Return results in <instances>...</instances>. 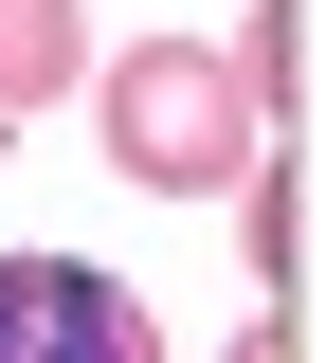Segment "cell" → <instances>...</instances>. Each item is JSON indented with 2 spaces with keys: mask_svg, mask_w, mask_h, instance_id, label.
<instances>
[{
  "mask_svg": "<svg viewBox=\"0 0 326 363\" xmlns=\"http://www.w3.org/2000/svg\"><path fill=\"white\" fill-rule=\"evenodd\" d=\"M91 128H109V164L145 200H235L272 164V91L218 37H127V55H91Z\"/></svg>",
  "mask_w": 326,
  "mask_h": 363,
  "instance_id": "cell-1",
  "label": "cell"
},
{
  "mask_svg": "<svg viewBox=\"0 0 326 363\" xmlns=\"http://www.w3.org/2000/svg\"><path fill=\"white\" fill-rule=\"evenodd\" d=\"M0 363H182V345L145 327L127 272H91V255H0Z\"/></svg>",
  "mask_w": 326,
  "mask_h": 363,
  "instance_id": "cell-2",
  "label": "cell"
},
{
  "mask_svg": "<svg viewBox=\"0 0 326 363\" xmlns=\"http://www.w3.org/2000/svg\"><path fill=\"white\" fill-rule=\"evenodd\" d=\"M54 91H91V18L73 0H0V128H37Z\"/></svg>",
  "mask_w": 326,
  "mask_h": 363,
  "instance_id": "cell-3",
  "label": "cell"
},
{
  "mask_svg": "<svg viewBox=\"0 0 326 363\" xmlns=\"http://www.w3.org/2000/svg\"><path fill=\"white\" fill-rule=\"evenodd\" d=\"M235 236H254V291H290V182H272V164L235 182Z\"/></svg>",
  "mask_w": 326,
  "mask_h": 363,
  "instance_id": "cell-4",
  "label": "cell"
},
{
  "mask_svg": "<svg viewBox=\"0 0 326 363\" xmlns=\"http://www.w3.org/2000/svg\"><path fill=\"white\" fill-rule=\"evenodd\" d=\"M218 363H290V327H272V309H254V327H235V345H218Z\"/></svg>",
  "mask_w": 326,
  "mask_h": 363,
  "instance_id": "cell-5",
  "label": "cell"
}]
</instances>
